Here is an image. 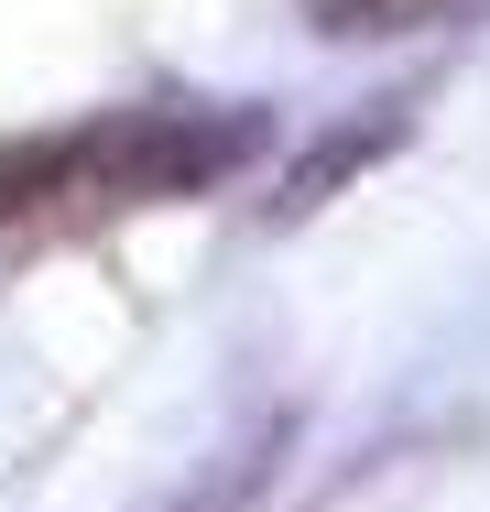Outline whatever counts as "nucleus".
Masks as SVG:
<instances>
[]
</instances>
